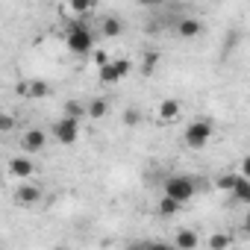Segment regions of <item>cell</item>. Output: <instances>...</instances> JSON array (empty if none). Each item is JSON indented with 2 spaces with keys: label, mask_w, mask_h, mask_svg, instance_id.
<instances>
[{
  "label": "cell",
  "mask_w": 250,
  "mask_h": 250,
  "mask_svg": "<svg viewBox=\"0 0 250 250\" xmlns=\"http://www.w3.org/2000/svg\"><path fill=\"white\" fill-rule=\"evenodd\" d=\"M229 200H232V203H250V177L238 174L235 188L229 191Z\"/></svg>",
  "instance_id": "8fae6325"
},
{
  "label": "cell",
  "mask_w": 250,
  "mask_h": 250,
  "mask_svg": "<svg viewBox=\"0 0 250 250\" xmlns=\"http://www.w3.org/2000/svg\"><path fill=\"white\" fill-rule=\"evenodd\" d=\"M68 3V9L74 12V15H88L94 6H97V0H65Z\"/></svg>",
  "instance_id": "2e32d148"
},
{
  "label": "cell",
  "mask_w": 250,
  "mask_h": 250,
  "mask_svg": "<svg viewBox=\"0 0 250 250\" xmlns=\"http://www.w3.org/2000/svg\"><path fill=\"white\" fill-rule=\"evenodd\" d=\"M15 200H18L21 206H36V203L42 200V188H39V186H30V183H21L18 191H15Z\"/></svg>",
  "instance_id": "9c48e42d"
},
{
  "label": "cell",
  "mask_w": 250,
  "mask_h": 250,
  "mask_svg": "<svg viewBox=\"0 0 250 250\" xmlns=\"http://www.w3.org/2000/svg\"><path fill=\"white\" fill-rule=\"evenodd\" d=\"M12 127H15V118L6 112L3 118H0V133H12Z\"/></svg>",
  "instance_id": "7402d4cb"
},
{
  "label": "cell",
  "mask_w": 250,
  "mask_h": 250,
  "mask_svg": "<svg viewBox=\"0 0 250 250\" xmlns=\"http://www.w3.org/2000/svg\"><path fill=\"white\" fill-rule=\"evenodd\" d=\"M18 94L21 97H47L50 94V88H47V83H42V80H30V83H21L18 85Z\"/></svg>",
  "instance_id": "30bf717a"
},
{
  "label": "cell",
  "mask_w": 250,
  "mask_h": 250,
  "mask_svg": "<svg viewBox=\"0 0 250 250\" xmlns=\"http://www.w3.org/2000/svg\"><path fill=\"white\" fill-rule=\"evenodd\" d=\"M65 47L74 56H88L94 50V33H91V27L83 24V21H71L68 30H65Z\"/></svg>",
  "instance_id": "6da1fadb"
},
{
  "label": "cell",
  "mask_w": 250,
  "mask_h": 250,
  "mask_svg": "<svg viewBox=\"0 0 250 250\" xmlns=\"http://www.w3.org/2000/svg\"><path fill=\"white\" fill-rule=\"evenodd\" d=\"M124 121H127L130 127H133V124H139V121H142V115H139L136 109H127V112H124Z\"/></svg>",
  "instance_id": "603a6c76"
},
{
  "label": "cell",
  "mask_w": 250,
  "mask_h": 250,
  "mask_svg": "<svg viewBox=\"0 0 250 250\" xmlns=\"http://www.w3.org/2000/svg\"><path fill=\"white\" fill-rule=\"evenodd\" d=\"M174 244H177L180 250H194V247L200 244V235H197L194 229H180L177 238H174Z\"/></svg>",
  "instance_id": "5bb4252c"
},
{
  "label": "cell",
  "mask_w": 250,
  "mask_h": 250,
  "mask_svg": "<svg viewBox=\"0 0 250 250\" xmlns=\"http://www.w3.org/2000/svg\"><path fill=\"white\" fill-rule=\"evenodd\" d=\"M133 71V62L127 59V56H121V59H109L106 65H100L97 68V80L103 83V85H115V83H121L124 77H127Z\"/></svg>",
  "instance_id": "277c9868"
},
{
  "label": "cell",
  "mask_w": 250,
  "mask_h": 250,
  "mask_svg": "<svg viewBox=\"0 0 250 250\" xmlns=\"http://www.w3.org/2000/svg\"><path fill=\"white\" fill-rule=\"evenodd\" d=\"M21 147H24V153H42V150L47 147V133L39 130V127L27 130V133L21 136Z\"/></svg>",
  "instance_id": "8992f818"
},
{
  "label": "cell",
  "mask_w": 250,
  "mask_h": 250,
  "mask_svg": "<svg viewBox=\"0 0 250 250\" xmlns=\"http://www.w3.org/2000/svg\"><path fill=\"white\" fill-rule=\"evenodd\" d=\"M62 109H65L62 115H71V118H83V115H88V106H83L80 100H68Z\"/></svg>",
  "instance_id": "e0dca14e"
},
{
  "label": "cell",
  "mask_w": 250,
  "mask_h": 250,
  "mask_svg": "<svg viewBox=\"0 0 250 250\" xmlns=\"http://www.w3.org/2000/svg\"><path fill=\"white\" fill-rule=\"evenodd\" d=\"M136 3H139V6H162L165 0H136Z\"/></svg>",
  "instance_id": "484cf974"
},
{
  "label": "cell",
  "mask_w": 250,
  "mask_h": 250,
  "mask_svg": "<svg viewBox=\"0 0 250 250\" xmlns=\"http://www.w3.org/2000/svg\"><path fill=\"white\" fill-rule=\"evenodd\" d=\"M50 136L59 142V145H74L80 139V118H71V115H62L53 127H50Z\"/></svg>",
  "instance_id": "5b68a950"
},
{
  "label": "cell",
  "mask_w": 250,
  "mask_h": 250,
  "mask_svg": "<svg viewBox=\"0 0 250 250\" xmlns=\"http://www.w3.org/2000/svg\"><path fill=\"white\" fill-rule=\"evenodd\" d=\"M229 244H232L229 235H212V238H209V247H215V250H218V247H229Z\"/></svg>",
  "instance_id": "44dd1931"
},
{
  "label": "cell",
  "mask_w": 250,
  "mask_h": 250,
  "mask_svg": "<svg viewBox=\"0 0 250 250\" xmlns=\"http://www.w3.org/2000/svg\"><path fill=\"white\" fill-rule=\"evenodd\" d=\"M200 33H203V21H200V18L183 15V18L177 21V36H180V39L191 42V39H200Z\"/></svg>",
  "instance_id": "52a82bcc"
},
{
  "label": "cell",
  "mask_w": 250,
  "mask_h": 250,
  "mask_svg": "<svg viewBox=\"0 0 250 250\" xmlns=\"http://www.w3.org/2000/svg\"><path fill=\"white\" fill-rule=\"evenodd\" d=\"M241 174H244V177H250V153L241 159Z\"/></svg>",
  "instance_id": "d4e9b609"
},
{
  "label": "cell",
  "mask_w": 250,
  "mask_h": 250,
  "mask_svg": "<svg viewBox=\"0 0 250 250\" xmlns=\"http://www.w3.org/2000/svg\"><path fill=\"white\" fill-rule=\"evenodd\" d=\"M121 33H124V21L118 15H109V18L100 21V36L103 39H118Z\"/></svg>",
  "instance_id": "7c38bea8"
},
{
  "label": "cell",
  "mask_w": 250,
  "mask_h": 250,
  "mask_svg": "<svg viewBox=\"0 0 250 250\" xmlns=\"http://www.w3.org/2000/svg\"><path fill=\"white\" fill-rule=\"evenodd\" d=\"M235 180H238V174H221L218 177V188L221 191H232L235 188Z\"/></svg>",
  "instance_id": "ffe728a7"
},
{
  "label": "cell",
  "mask_w": 250,
  "mask_h": 250,
  "mask_svg": "<svg viewBox=\"0 0 250 250\" xmlns=\"http://www.w3.org/2000/svg\"><path fill=\"white\" fill-rule=\"evenodd\" d=\"M180 209H183V203H180L177 197H171V194H165V197L159 200V215H162V218H174Z\"/></svg>",
  "instance_id": "9a60e30c"
},
{
  "label": "cell",
  "mask_w": 250,
  "mask_h": 250,
  "mask_svg": "<svg viewBox=\"0 0 250 250\" xmlns=\"http://www.w3.org/2000/svg\"><path fill=\"white\" fill-rule=\"evenodd\" d=\"M180 112H183V106H180V100H162L159 103V121H165V124H171V121H177L180 118Z\"/></svg>",
  "instance_id": "4fadbf2b"
},
{
  "label": "cell",
  "mask_w": 250,
  "mask_h": 250,
  "mask_svg": "<svg viewBox=\"0 0 250 250\" xmlns=\"http://www.w3.org/2000/svg\"><path fill=\"white\" fill-rule=\"evenodd\" d=\"M9 174H12L15 180H30V177L36 174V165H33L30 156H12V159H9Z\"/></svg>",
  "instance_id": "ba28073f"
},
{
  "label": "cell",
  "mask_w": 250,
  "mask_h": 250,
  "mask_svg": "<svg viewBox=\"0 0 250 250\" xmlns=\"http://www.w3.org/2000/svg\"><path fill=\"white\" fill-rule=\"evenodd\" d=\"M212 136H215L212 121H206V118H197V121H191L188 127H186V133H183V142H186V147H191V150H200V147H206V145L212 142Z\"/></svg>",
  "instance_id": "7a4b0ae2"
},
{
  "label": "cell",
  "mask_w": 250,
  "mask_h": 250,
  "mask_svg": "<svg viewBox=\"0 0 250 250\" xmlns=\"http://www.w3.org/2000/svg\"><path fill=\"white\" fill-rule=\"evenodd\" d=\"M94 62H97V68H100V65H106V62H109V56H106L103 50H97V53H94Z\"/></svg>",
  "instance_id": "cb8c5ba5"
},
{
  "label": "cell",
  "mask_w": 250,
  "mask_h": 250,
  "mask_svg": "<svg viewBox=\"0 0 250 250\" xmlns=\"http://www.w3.org/2000/svg\"><path fill=\"white\" fill-rule=\"evenodd\" d=\"M106 112H109V100L97 97V100H91V103H88V115H91V118H103Z\"/></svg>",
  "instance_id": "ac0fdd59"
},
{
  "label": "cell",
  "mask_w": 250,
  "mask_h": 250,
  "mask_svg": "<svg viewBox=\"0 0 250 250\" xmlns=\"http://www.w3.org/2000/svg\"><path fill=\"white\" fill-rule=\"evenodd\" d=\"M241 227H244V232H250V212L244 215V221H241Z\"/></svg>",
  "instance_id": "4316f807"
},
{
  "label": "cell",
  "mask_w": 250,
  "mask_h": 250,
  "mask_svg": "<svg viewBox=\"0 0 250 250\" xmlns=\"http://www.w3.org/2000/svg\"><path fill=\"white\" fill-rule=\"evenodd\" d=\"M165 194L177 197L180 203H188V200L197 194V177H188V174H174V177H168Z\"/></svg>",
  "instance_id": "3957f363"
},
{
  "label": "cell",
  "mask_w": 250,
  "mask_h": 250,
  "mask_svg": "<svg viewBox=\"0 0 250 250\" xmlns=\"http://www.w3.org/2000/svg\"><path fill=\"white\" fill-rule=\"evenodd\" d=\"M159 59H162V56H159L156 50L145 53V59H142V62H145V65H142V68H145V74H153V71H156V65H159Z\"/></svg>",
  "instance_id": "d6986e66"
}]
</instances>
